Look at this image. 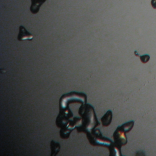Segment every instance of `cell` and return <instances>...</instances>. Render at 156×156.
<instances>
[{
    "label": "cell",
    "instance_id": "cell-1",
    "mask_svg": "<svg viewBox=\"0 0 156 156\" xmlns=\"http://www.w3.org/2000/svg\"><path fill=\"white\" fill-rule=\"evenodd\" d=\"M87 139L90 144L93 146H101L106 147H109L112 144V142L108 138L103 136L99 129H96L92 132L87 133Z\"/></svg>",
    "mask_w": 156,
    "mask_h": 156
},
{
    "label": "cell",
    "instance_id": "cell-2",
    "mask_svg": "<svg viewBox=\"0 0 156 156\" xmlns=\"http://www.w3.org/2000/svg\"><path fill=\"white\" fill-rule=\"evenodd\" d=\"M126 132L123 130L120 126H118L113 135L115 143L120 146L126 144L127 140L126 136Z\"/></svg>",
    "mask_w": 156,
    "mask_h": 156
},
{
    "label": "cell",
    "instance_id": "cell-3",
    "mask_svg": "<svg viewBox=\"0 0 156 156\" xmlns=\"http://www.w3.org/2000/svg\"><path fill=\"white\" fill-rule=\"evenodd\" d=\"M33 38H34V35L30 32H29L24 26H20L19 27V34L18 35V40L31 41L32 40Z\"/></svg>",
    "mask_w": 156,
    "mask_h": 156
},
{
    "label": "cell",
    "instance_id": "cell-4",
    "mask_svg": "<svg viewBox=\"0 0 156 156\" xmlns=\"http://www.w3.org/2000/svg\"><path fill=\"white\" fill-rule=\"evenodd\" d=\"M46 0H31V5L30 7V11L32 14H37L41 7V6L46 2Z\"/></svg>",
    "mask_w": 156,
    "mask_h": 156
},
{
    "label": "cell",
    "instance_id": "cell-5",
    "mask_svg": "<svg viewBox=\"0 0 156 156\" xmlns=\"http://www.w3.org/2000/svg\"><path fill=\"white\" fill-rule=\"evenodd\" d=\"M112 116L113 114L112 111L108 110L105 113V114L102 116V118H101V120L104 127H107L110 124L112 120Z\"/></svg>",
    "mask_w": 156,
    "mask_h": 156
},
{
    "label": "cell",
    "instance_id": "cell-6",
    "mask_svg": "<svg viewBox=\"0 0 156 156\" xmlns=\"http://www.w3.org/2000/svg\"><path fill=\"white\" fill-rule=\"evenodd\" d=\"M121 146L118 145L115 142L110 146L108 149L110 151V155H121Z\"/></svg>",
    "mask_w": 156,
    "mask_h": 156
},
{
    "label": "cell",
    "instance_id": "cell-7",
    "mask_svg": "<svg viewBox=\"0 0 156 156\" xmlns=\"http://www.w3.org/2000/svg\"><path fill=\"white\" fill-rule=\"evenodd\" d=\"M51 155H56L57 153L59 152L60 149V145L59 143L55 142L54 141H52L51 143Z\"/></svg>",
    "mask_w": 156,
    "mask_h": 156
},
{
    "label": "cell",
    "instance_id": "cell-8",
    "mask_svg": "<svg viewBox=\"0 0 156 156\" xmlns=\"http://www.w3.org/2000/svg\"><path fill=\"white\" fill-rule=\"evenodd\" d=\"M133 125H134V121H129L123 124L122 125L120 126V127L123 129V130H124L126 132V133H128L132 130Z\"/></svg>",
    "mask_w": 156,
    "mask_h": 156
},
{
    "label": "cell",
    "instance_id": "cell-9",
    "mask_svg": "<svg viewBox=\"0 0 156 156\" xmlns=\"http://www.w3.org/2000/svg\"><path fill=\"white\" fill-rule=\"evenodd\" d=\"M140 60L141 61L142 63H147L149 59H150V57L149 55H141V56H140Z\"/></svg>",
    "mask_w": 156,
    "mask_h": 156
},
{
    "label": "cell",
    "instance_id": "cell-10",
    "mask_svg": "<svg viewBox=\"0 0 156 156\" xmlns=\"http://www.w3.org/2000/svg\"><path fill=\"white\" fill-rule=\"evenodd\" d=\"M151 5L154 9H156V0H151Z\"/></svg>",
    "mask_w": 156,
    "mask_h": 156
}]
</instances>
